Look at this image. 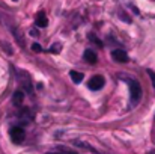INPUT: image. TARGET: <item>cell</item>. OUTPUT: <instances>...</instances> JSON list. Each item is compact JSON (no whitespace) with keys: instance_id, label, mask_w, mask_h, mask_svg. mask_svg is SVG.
Instances as JSON below:
<instances>
[{"instance_id":"obj_1","label":"cell","mask_w":155,"mask_h":154,"mask_svg":"<svg viewBox=\"0 0 155 154\" xmlns=\"http://www.w3.org/2000/svg\"><path fill=\"white\" fill-rule=\"evenodd\" d=\"M120 80L127 82V85L130 88V106L131 107L137 106L142 100V94H143L140 83L136 79H131V77H127V76H120Z\"/></svg>"},{"instance_id":"obj_2","label":"cell","mask_w":155,"mask_h":154,"mask_svg":"<svg viewBox=\"0 0 155 154\" xmlns=\"http://www.w3.org/2000/svg\"><path fill=\"white\" fill-rule=\"evenodd\" d=\"M9 138H11V141H12L14 144L20 145V144H23L24 139H26V132H24V128L20 127V125L11 127V130H9Z\"/></svg>"},{"instance_id":"obj_3","label":"cell","mask_w":155,"mask_h":154,"mask_svg":"<svg viewBox=\"0 0 155 154\" xmlns=\"http://www.w3.org/2000/svg\"><path fill=\"white\" fill-rule=\"evenodd\" d=\"M104 85H105V79H104L103 76H100V74L91 77L89 82H87V88L91 91H100V89L104 88Z\"/></svg>"},{"instance_id":"obj_4","label":"cell","mask_w":155,"mask_h":154,"mask_svg":"<svg viewBox=\"0 0 155 154\" xmlns=\"http://www.w3.org/2000/svg\"><path fill=\"white\" fill-rule=\"evenodd\" d=\"M111 59H113L114 62H117V63H127V62L130 60L127 51H124L122 49H114V50H111Z\"/></svg>"},{"instance_id":"obj_5","label":"cell","mask_w":155,"mask_h":154,"mask_svg":"<svg viewBox=\"0 0 155 154\" xmlns=\"http://www.w3.org/2000/svg\"><path fill=\"white\" fill-rule=\"evenodd\" d=\"M83 59H84L87 63L95 65V63H97V60H98V54L92 50V49H86L84 53H83Z\"/></svg>"},{"instance_id":"obj_6","label":"cell","mask_w":155,"mask_h":154,"mask_svg":"<svg viewBox=\"0 0 155 154\" xmlns=\"http://www.w3.org/2000/svg\"><path fill=\"white\" fill-rule=\"evenodd\" d=\"M35 24H36L38 27H47V26H48V18H47V15H45L44 11H39V12L36 14Z\"/></svg>"},{"instance_id":"obj_7","label":"cell","mask_w":155,"mask_h":154,"mask_svg":"<svg viewBox=\"0 0 155 154\" xmlns=\"http://www.w3.org/2000/svg\"><path fill=\"white\" fill-rule=\"evenodd\" d=\"M45 154H78V153L77 151H72V150H69L66 147H57V148H54L51 151H47Z\"/></svg>"},{"instance_id":"obj_8","label":"cell","mask_w":155,"mask_h":154,"mask_svg":"<svg viewBox=\"0 0 155 154\" xmlns=\"http://www.w3.org/2000/svg\"><path fill=\"white\" fill-rule=\"evenodd\" d=\"M23 100H24V92L23 91H15L14 95H12V103L15 106H21L23 104Z\"/></svg>"},{"instance_id":"obj_9","label":"cell","mask_w":155,"mask_h":154,"mask_svg":"<svg viewBox=\"0 0 155 154\" xmlns=\"http://www.w3.org/2000/svg\"><path fill=\"white\" fill-rule=\"evenodd\" d=\"M69 77H71V80H72L74 83H80V82L84 79L83 73H78V71H75V70L69 71Z\"/></svg>"},{"instance_id":"obj_10","label":"cell","mask_w":155,"mask_h":154,"mask_svg":"<svg viewBox=\"0 0 155 154\" xmlns=\"http://www.w3.org/2000/svg\"><path fill=\"white\" fill-rule=\"evenodd\" d=\"M20 118L24 119V121H27V119H32L33 115H32V112H30L27 107H24V109H21V112H20Z\"/></svg>"},{"instance_id":"obj_11","label":"cell","mask_w":155,"mask_h":154,"mask_svg":"<svg viewBox=\"0 0 155 154\" xmlns=\"http://www.w3.org/2000/svg\"><path fill=\"white\" fill-rule=\"evenodd\" d=\"M87 38H89V41H91V43H94V44H95V46H98L100 49L103 47V43L95 36V33H89V35H87Z\"/></svg>"},{"instance_id":"obj_12","label":"cell","mask_w":155,"mask_h":154,"mask_svg":"<svg viewBox=\"0 0 155 154\" xmlns=\"http://www.w3.org/2000/svg\"><path fill=\"white\" fill-rule=\"evenodd\" d=\"M74 145H77V147H81V148H84V150H87V151H91V153H97L92 147H89V145H86V144H83V142H78V141H75L74 142Z\"/></svg>"},{"instance_id":"obj_13","label":"cell","mask_w":155,"mask_h":154,"mask_svg":"<svg viewBox=\"0 0 155 154\" xmlns=\"http://www.w3.org/2000/svg\"><path fill=\"white\" fill-rule=\"evenodd\" d=\"M146 73H148V76L151 77L152 86H154V89H155V71H152V70H146Z\"/></svg>"},{"instance_id":"obj_14","label":"cell","mask_w":155,"mask_h":154,"mask_svg":"<svg viewBox=\"0 0 155 154\" xmlns=\"http://www.w3.org/2000/svg\"><path fill=\"white\" fill-rule=\"evenodd\" d=\"M32 50L35 51V53H41V51H42V47H41L38 43H33V44H32Z\"/></svg>"},{"instance_id":"obj_15","label":"cell","mask_w":155,"mask_h":154,"mask_svg":"<svg viewBox=\"0 0 155 154\" xmlns=\"http://www.w3.org/2000/svg\"><path fill=\"white\" fill-rule=\"evenodd\" d=\"M59 50H60V44H54L48 51H50V53H59Z\"/></svg>"},{"instance_id":"obj_16","label":"cell","mask_w":155,"mask_h":154,"mask_svg":"<svg viewBox=\"0 0 155 154\" xmlns=\"http://www.w3.org/2000/svg\"><path fill=\"white\" fill-rule=\"evenodd\" d=\"M30 35H32V36H39V33H38L36 30H30Z\"/></svg>"},{"instance_id":"obj_17","label":"cell","mask_w":155,"mask_h":154,"mask_svg":"<svg viewBox=\"0 0 155 154\" xmlns=\"http://www.w3.org/2000/svg\"><path fill=\"white\" fill-rule=\"evenodd\" d=\"M148 154H155V148H154V150H152V151H149V153H148Z\"/></svg>"}]
</instances>
